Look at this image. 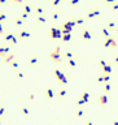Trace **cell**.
Instances as JSON below:
<instances>
[{
    "mask_svg": "<svg viewBox=\"0 0 118 125\" xmlns=\"http://www.w3.org/2000/svg\"><path fill=\"white\" fill-rule=\"evenodd\" d=\"M48 57H49V60H52L53 63H56V64H61V63H62V57H61V47H60V46H56V47H55L53 50H52V51L49 52Z\"/></svg>",
    "mask_w": 118,
    "mask_h": 125,
    "instance_id": "6da1fadb",
    "label": "cell"
},
{
    "mask_svg": "<svg viewBox=\"0 0 118 125\" xmlns=\"http://www.w3.org/2000/svg\"><path fill=\"white\" fill-rule=\"evenodd\" d=\"M53 74H55V78H56L60 83H61L62 86H65V85L67 83V77H66V74H65L61 69L56 68V69L53 70Z\"/></svg>",
    "mask_w": 118,
    "mask_h": 125,
    "instance_id": "7a4b0ae2",
    "label": "cell"
},
{
    "mask_svg": "<svg viewBox=\"0 0 118 125\" xmlns=\"http://www.w3.org/2000/svg\"><path fill=\"white\" fill-rule=\"evenodd\" d=\"M49 36H51V39H53V40L61 39L62 38L61 28H59V26H51L49 28Z\"/></svg>",
    "mask_w": 118,
    "mask_h": 125,
    "instance_id": "3957f363",
    "label": "cell"
},
{
    "mask_svg": "<svg viewBox=\"0 0 118 125\" xmlns=\"http://www.w3.org/2000/svg\"><path fill=\"white\" fill-rule=\"evenodd\" d=\"M117 46H118V39L115 38V36H109V38H107L104 40V43H103V47L104 48H108V47L115 48Z\"/></svg>",
    "mask_w": 118,
    "mask_h": 125,
    "instance_id": "277c9868",
    "label": "cell"
},
{
    "mask_svg": "<svg viewBox=\"0 0 118 125\" xmlns=\"http://www.w3.org/2000/svg\"><path fill=\"white\" fill-rule=\"evenodd\" d=\"M97 100H99V104H100L101 107H105L108 104V102H109V97H108V94H100L99 95V98H97Z\"/></svg>",
    "mask_w": 118,
    "mask_h": 125,
    "instance_id": "5b68a950",
    "label": "cell"
},
{
    "mask_svg": "<svg viewBox=\"0 0 118 125\" xmlns=\"http://www.w3.org/2000/svg\"><path fill=\"white\" fill-rule=\"evenodd\" d=\"M81 36H82V39H83V40H91V39H92L91 30H90V29H83V30H82Z\"/></svg>",
    "mask_w": 118,
    "mask_h": 125,
    "instance_id": "8992f818",
    "label": "cell"
},
{
    "mask_svg": "<svg viewBox=\"0 0 118 125\" xmlns=\"http://www.w3.org/2000/svg\"><path fill=\"white\" fill-rule=\"evenodd\" d=\"M14 57H16V53L11 52V53H8V55L3 59V63H4V64H9V65H11L12 63L14 61Z\"/></svg>",
    "mask_w": 118,
    "mask_h": 125,
    "instance_id": "52a82bcc",
    "label": "cell"
},
{
    "mask_svg": "<svg viewBox=\"0 0 118 125\" xmlns=\"http://www.w3.org/2000/svg\"><path fill=\"white\" fill-rule=\"evenodd\" d=\"M17 36H18L20 39H27V38L31 36V31L30 30H21V31H18Z\"/></svg>",
    "mask_w": 118,
    "mask_h": 125,
    "instance_id": "ba28073f",
    "label": "cell"
},
{
    "mask_svg": "<svg viewBox=\"0 0 118 125\" xmlns=\"http://www.w3.org/2000/svg\"><path fill=\"white\" fill-rule=\"evenodd\" d=\"M101 14V11L100 9H92V11H90V12H87V13H86V17H87V18H92V17H97V16H100Z\"/></svg>",
    "mask_w": 118,
    "mask_h": 125,
    "instance_id": "9c48e42d",
    "label": "cell"
},
{
    "mask_svg": "<svg viewBox=\"0 0 118 125\" xmlns=\"http://www.w3.org/2000/svg\"><path fill=\"white\" fill-rule=\"evenodd\" d=\"M8 53H11L9 52V46H0V57H5Z\"/></svg>",
    "mask_w": 118,
    "mask_h": 125,
    "instance_id": "30bf717a",
    "label": "cell"
},
{
    "mask_svg": "<svg viewBox=\"0 0 118 125\" xmlns=\"http://www.w3.org/2000/svg\"><path fill=\"white\" fill-rule=\"evenodd\" d=\"M45 97L48 98V99H53L55 98V91L52 87H48L47 90H45Z\"/></svg>",
    "mask_w": 118,
    "mask_h": 125,
    "instance_id": "8fae6325",
    "label": "cell"
},
{
    "mask_svg": "<svg viewBox=\"0 0 118 125\" xmlns=\"http://www.w3.org/2000/svg\"><path fill=\"white\" fill-rule=\"evenodd\" d=\"M81 98L84 100L86 103H88V100H90V93L87 91V90H84L83 93H82V95H81Z\"/></svg>",
    "mask_w": 118,
    "mask_h": 125,
    "instance_id": "7c38bea8",
    "label": "cell"
},
{
    "mask_svg": "<svg viewBox=\"0 0 118 125\" xmlns=\"http://www.w3.org/2000/svg\"><path fill=\"white\" fill-rule=\"evenodd\" d=\"M14 35H16L14 33L9 31V33H7V34H5V36H4V40H5V42H12V39L14 38Z\"/></svg>",
    "mask_w": 118,
    "mask_h": 125,
    "instance_id": "4fadbf2b",
    "label": "cell"
},
{
    "mask_svg": "<svg viewBox=\"0 0 118 125\" xmlns=\"http://www.w3.org/2000/svg\"><path fill=\"white\" fill-rule=\"evenodd\" d=\"M38 57L37 56H31L30 59H29V65H31V67H34V65H37L38 64Z\"/></svg>",
    "mask_w": 118,
    "mask_h": 125,
    "instance_id": "5bb4252c",
    "label": "cell"
},
{
    "mask_svg": "<svg viewBox=\"0 0 118 125\" xmlns=\"http://www.w3.org/2000/svg\"><path fill=\"white\" fill-rule=\"evenodd\" d=\"M64 24H65L66 26H69V28H71V29H73L74 26L77 25V24H75V20H74V18H73V20H71V18H70V20H66Z\"/></svg>",
    "mask_w": 118,
    "mask_h": 125,
    "instance_id": "9a60e30c",
    "label": "cell"
},
{
    "mask_svg": "<svg viewBox=\"0 0 118 125\" xmlns=\"http://www.w3.org/2000/svg\"><path fill=\"white\" fill-rule=\"evenodd\" d=\"M61 40L64 42V43H69V42L71 40V34H62Z\"/></svg>",
    "mask_w": 118,
    "mask_h": 125,
    "instance_id": "2e32d148",
    "label": "cell"
},
{
    "mask_svg": "<svg viewBox=\"0 0 118 125\" xmlns=\"http://www.w3.org/2000/svg\"><path fill=\"white\" fill-rule=\"evenodd\" d=\"M101 70H103V73H104V74H110L113 69H112V65H110V64H108L107 67H104V68H103Z\"/></svg>",
    "mask_w": 118,
    "mask_h": 125,
    "instance_id": "e0dca14e",
    "label": "cell"
},
{
    "mask_svg": "<svg viewBox=\"0 0 118 125\" xmlns=\"http://www.w3.org/2000/svg\"><path fill=\"white\" fill-rule=\"evenodd\" d=\"M101 35H104L105 38H109V36H112V35H110V30H109V29H107V28H103V29H101Z\"/></svg>",
    "mask_w": 118,
    "mask_h": 125,
    "instance_id": "ac0fdd59",
    "label": "cell"
},
{
    "mask_svg": "<svg viewBox=\"0 0 118 125\" xmlns=\"http://www.w3.org/2000/svg\"><path fill=\"white\" fill-rule=\"evenodd\" d=\"M107 29H109V30H112V29H115L117 28V24L114 22V21H108L107 22V26H105Z\"/></svg>",
    "mask_w": 118,
    "mask_h": 125,
    "instance_id": "d6986e66",
    "label": "cell"
},
{
    "mask_svg": "<svg viewBox=\"0 0 118 125\" xmlns=\"http://www.w3.org/2000/svg\"><path fill=\"white\" fill-rule=\"evenodd\" d=\"M14 25H16L17 28H22V26L25 25V21H22L21 18H17V20H14Z\"/></svg>",
    "mask_w": 118,
    "mask_h": 125,
    "instance_id": "ffe728a7",
    "label": "cell"
},
{
    "mask_svg": "<svg viewBox=\"0 0 118 125\" xmlns=\"http://www.w3.org/2000/svg\"><path fill=\"white\" fill-rule=\"evenodd\" d=\"M110 90H112V83H110V82L104 83V91H105V94H108Z\"/></svg>",
    "mask_w": 118,
    "mask_h": 125,
    "instance_id": "44dd1931",
    "label": "cell"
},
{
    "mask_svg": "<svg viewBox=\"0 0 118 125\" xmlns=\"http://www.w3.org/2000/svg\"><path fill=\"white\" fill-rule=\"evenodd\" d=\"M86 104H87V103L84 102V100L82 99V98H79V99L77 100V106H78V108H82V107H84Z\"/></svg>",
    "mask_w": 118,
    "mask_h": 125,
    "instance_id": "7402d4cb",
    "label": "cell"
},
{
    "mask_svg": "<svg viewBox=\"0 0 118 125\" xmlns=\"http://www.w3.org/2000/svg\"><path fill=\"white\" fill-rule=\"evenodd\" d=\"M23 12L27 14H30L31 12H33V9H31V7L29 5V4H23Z\"/></svg>",
    "mask_w": 118,
    "mask_h": 125,
    "instance_id": "603a6c76",
    "label": "cell"
},
{
    "mask_svg": "<svg viewBox=\"0 0 118 125\" xmlns=\"http://www.w3.org/2000/svg\"><path fill=\"white\" fill-rule=\"evenodd\" d=\"M35 13H37L38 16H43V13H44V11H43L42 5H38L37 8H35Z\"/></svg>",
    "mask_w": 118,
    "mask_h": 125,
    "instance_id": "cb8c5ba5",
    "label": "cell"
},
{
    "mask_svg": "<svg viewBox=\"0 0 118 125\" xmlns=\"http://www.w3.org/2000/svg\"><path fill=\"white\" fill-rule=\"evenodd\" d=\"M37 21H38L39 24H42V25H43V24L47 22V18H45V16H38V17H37Z\"/></svg>",
    "mask_w": 118,
    "mask_h": 125,
    "instance_id": "d4e9b609",
    "label": "cell"
},
{
    "mask_svg": "<svg viewBox=\"0 0 118 125\" xmlns=\"http://www.w3.org/2000/svg\"><path fill=\"white\" fill-rule=\"evenodd\" d=\"M21 113L23 115V116H29V115H30V112H29V108L26 106H23L22 108H21Z\"/></svg>",
    "mask_w": 118,
    "mask_h": 125,
    "instance_id": "484cf974",
    "label": "cell"
},
{
    "mask_svg": "<svg viewBox=\"0 0 118 125\" xmlns=\"http://www.w3.org/2000/svg\"><path fill=\"white\" fill-rule=\"evenodd\" d=\"M67 65L70 68H75L77 67V61L74 60V59H71V60H67Z\"/></svg>",
    "mask_w": 118,
    "mask_h": 125,
    "instance_id": "4316f807",
    "label": "cell"
},
{
    "mask_svg": "<svg viewBox=\"0 0 118 125\" xmlns=\"http://www.w3.org/2000/svg\"><path fill=\"white\" fill-rule=\"evenodd\" d=\"M73 52H71V51H66V52H65V57L67 59V60H71V59H73Z\"/></svg>",
    "mask_w": 118,
    "mask_h": 125,
    "instance_id": "83f0119b",
    "label": "cell"
},
{
    "mask_svg": "<svg viewBox=\"0 0 118 125\" xmlns=\"http://www.w3.org/2000/svg\"><path fill=\"white\" fill-rule=\"evenodd\" d=\"M57 95H59L60 98H64V97H66V90H65L64 87H62V89L59 91V94H57Z\"/></svg>",
    "mask_w": 118,
    "mask_h": 125,
    "instance_id": "f1b7e54d",
    "label": "cell"
},
{
    "mask_svg": "<svg viewBox=\"0 0 118 125\" xmlns=\"http://www.w3.org/2000/svg\"><path fill=\"white\" fill-rule=\"evenodd\" d=\"M74 20H75L77 25H83V24H84V20L82 18V17H78V18H74Z\"/></svg>",
    "mask_w": 118,
    "mask_h": 125,
    "instance_id": "f546056e",
    "label": "cell"
},
{
    "mask_svg": "<svg viewBox=\"0 0 118 125\" xmlns=\"http://www.w3.org/2000/svg\"><path fill=\"white\" fill-rule=\"evenodd\" d=\"M83 113H84L83 108H78V109H77V117H82V116H83Z\"/></svg>",
    "mask_w": 118,
    "mask_h": 125,
    "instance_id": "4dcf8cb0",
    "label": "cell"
},
{
    "mask_svg": "<svg viewBox=\"0 0 118 125\" xmlns=\"http://www.w3.org/2000/svg\"><path fill=\"white\" fill-rule=\"evenodd\" d=\"M11 67L13 68V69H17V68L20 67V63H18V61H16V60H14L13 63H12V64H11Z\"/></svg>",
    "mask_w": 118,
    "mask_h": 125,
    "instance_id": "1f68e13d",
    "label": "cell"
},
{
    "mask_svg": "<svg viewBox=\"0 0 118 125\" xmlns=\"http://www.w3.org/2000/svg\"><path fill=\"white\" fill-rule=\"evenodd\" d=\"M51 17H52V20H55V21H56V20H59L60 14H59V13H57V12H53V13L51 14Z\"/></svg>",
    "mask_w": 118,
    "mask_h": 125,
    "instance_id": "d6a6232c",
    "label": "cell"
},
{
    "mask_svg": "<svg viewBox=\"0 0 118 125\" xmlns=\"http://www.w3.org/2000/svg\"><path fill=\"white\" fill-rule=\"evenodd\" d=\"M99 65H100V67H101V69H103L104 67H107V65H108V63H107L105 60H100V61H99Z\"/></svg>",
    "mask_w": 118,
    "mask_h": 125,
    "instance_id": "836d02e7",
    "label": "cell"
},
{
    "mask_svg": "<svg viewBox=\"0 0 118 125\" xmlns=\"http://www.w3.org/2000/svg\"><path fill=\"white\" fill-rule=\"evenodd\" d=\"M112 11H114V12L118 11V3L117 1H114V3L112 4Z\"/></svg>",
    "mask_w": 118,
    "mask_h": 125,
    "instance_id": "e575fe53",
    "label": "cell"
},
{
    "mask_svg": "<svg viewBox=\"0 0 118 125\" xmlns=\"http://www.w3.org/2000/svg\"><path fill=\"white\" fill-rule=\"evenodd\" d=\"M27 17H29V14H27V13H25V12H21V17H20V18L22 20V21H25V20L27 18Z\"/></svg>",
    "mask_w": 118,
    "mask_h": 125,
    "instance_id": "d590c367",
    "label": "cell"
},
{
    "mask_svg": "<svg viewBox=\"0 0 118 125\" xmlns=\"http://www.w3.org/2000/svg\"><path fill=\"white\" fill-rule=\"evenodd\" d=\"M5 20H7V16L0 12V24H3V21H5Z\"/></svg>",
    "mask_w": 118,
    "mask_h": 125,
    "instance_id": "8d00e7d4",
    "label": "cell"
},
{
    "mask_svg": "<svg viewBox=\"0 0 118 125\" xmlns=\"http://www.w3.org/2000/svg\"><path fill=\"white\" fill-rule=\"evenodd\" d=\"M16 77H17V78H20V80H21V78L25 77V73H23V72H17V73H16Z\"/></svg>",
    "mask_w": 118,
    "mask_h": 125,
    "instance_id": "74e56055",
    "label": "cell"
},
{
    "mask_svg": "<svg viewBox=\"0 0 118 125\" xmlns=\"http://www.w3.org/2000/svg\"><path fill=\"white\" fill-rule=\"evenodd\" d=\"M17 43H18V36H17V35H14V38L13 39H12V42H11V44H17Z\"/></svg>",
    "mask_w": 118,
    "mask_h": 125,
    "instance_id": "f35d334b",
    "label": "cell"
},
{
    "mask_svg": "<svg viewBox=\"0 0 118 125\" xmlns=\"http://www.w3.org/2000/svg\"><path fill=\"white\" fill-rule=\"evenodd\" d=\"M34 98H35V91H31L30 93V95H29V100H34Z\"/></svg>",
    "mask_w": 118,
    "mask_h": 125,
    "instance_id": "ab89813d",
    "label": "cell"
},
{
    "mask_svg": "<svg viewBox=\"0 0 118 125\" xmlns=\"http://www.w3.org/2000/svg\"><path fill=\"white\" fill-rule=\"evenodd\" d=\"M4 30H5V26H4L3 24H0V35H3Z\"/></svg>",
    "mask_w": 118,
    "mask_h": 125,
    "instance_id": "60d3db41",
    "label": "cell"
},
{
    "mask_svg": "<svg viewBox=\"0 0 118 125\" xmlns=\"http://www.w3.org/2000/svg\"><path fill=\"white\" fill-rule=\"evenodd\" d=\"M4 113H5V108H4L3 106H1V107H0V116H3Z\"/></svg>",
    "mask_w": 118,
    "mask_h": 125,
    "instance_id": "b9f144b4",
    "label": "cell"
},
{
    "mask_svg": "<svg viewBox=\"0 0 118 125\" xmlns=\"http://www.w3.org/2000/svg\"><path fill=\"white\" fill-rule=\"evenodd\" d=\"M13 4H17V5H23L22 1H20V0H13Z\"/></svg>",
    "mask_w": 118,
    "mask_h": 125,
    "instance_id": "7bdbcfd3",
    "label": "cell"
},
{
    "mask_svg": "<svg viewBox=\"0 0 118 125\" xmlns=\"http://www.w3.org/2000/svg\"><path fill=\"white\" fill-rule=\"evenodd\" d=\"M113 63H115V64H117V65H118V55L113 56Z\"/></svg>",
    "mask_w": 118,
    "mask_h": 125,
    "instance_id": "ee69618b",
    "label": "cell"
},
{
    "mask_svg": "<svg viewBox=\"0 0 118 125\" xmlns=\"http://www.w3.org/2000/svg\"><path fill=\"white\" fill-rule=\"evenodd\" d=\"M59 4H60V0H53V1H52V5H53V7L59 5Z\"/></svg>",
    "mask_w": 118,
    "mask_h": 125,
    "instance_id": "f6af8a7d",
    "label": "cell"
},
{
    "mask_svg": "<svg viewBox=\"0 0 118 125\" xmlns=\"http://www.w3.org/2000/svg\"><path fill=\"white\" fill-rule=\"evenodd\" d=\"M78 3H79L78 0H71V1H70V5H75V4H78Z\"/></svg>",
    "mask_w": 118,
    "mask_h": 125,
    "instance_id": "bcb514c9",
    "label": "cell"
},
{
    "mask_svg": "<svg viewBox=\"0 0 118 125\" xmlns=\"http://www.w3.org/2000/svg\"><path fill=\"white\" fill-rule=\"evenodd\" d=\"M112 125H118V120H113Z\"/></svg>",
    "mask_w": 118,
    "mask_h": 125,
    "instance_id": "7dc6e473",
    "label": "cell"
},
{
    "mask_svg": "<svg viewBox=\"0 0 118 125\" xmlns=\"http://www.w3.org/2000/svg\"><path fill=\"white\" fill-rule=\"evenodd\" d=\"M84 125H93V122H92V121H87Z\"/></svg>",
    "mask_w": 118,
    "mask_h": 125,
    "instance_id": "c3c4849f",
    "label": "cell"
},
{
    "mask_svg": "<svg viewBox=\"0 0 118 125\" xmlns=\"http://www.w3.org/2000/svg\"><path fill=\"white\" fill-rule=\"evenodd\" d=\"M0 4H5V0H0Z\"/></svg>",
    "mask_w": 118,
    "mask_h": 125,
    "instance_id": "681fc988",
    "label": "cell"
},
{
    "mask_svg": "<svg viewBox=\"0 0 118 125\" xmlns=\"http://www.w3.org/2000/svg\"><path fill=\"white\" fill-rule=\"evenodd\" d=\"M115 33H117V35H118V25H117V28H115Z\"/></svg>",
    "mask_w": 118,
    "mask_h": 125,
    "instance_id": "f907efd6",
    "label": "cell"
},
{
    "mask_svg": "<svg viewBox=\"0 0 118 125\" xmlns=\"http://www.w3.org/2000/svg\"><path fill=\"white\" fill-rule=\"evenodd\" d=\"M1 63H3V57H0V64H1Z\"/></svg>",
    "mask_w": 118,
    "mask_h": 125,
    "instance_id": "816d5d0a",
    "label": "cell"
},
{
    "mask_svg": "<svg viewBox=\"0 0 118 125\" xmlns=\"http://www.w3.org/2000/svg\"><path fill=\"white\" fill-rule=\"evenodd\" d=\"M0 125H1V121H0Z\"/></svg>",
    "mask_w": 118,
    "mask_h": 125,
    "instance_id": "f5cc1de1",
    "label": "cell"
}]
</instances>
